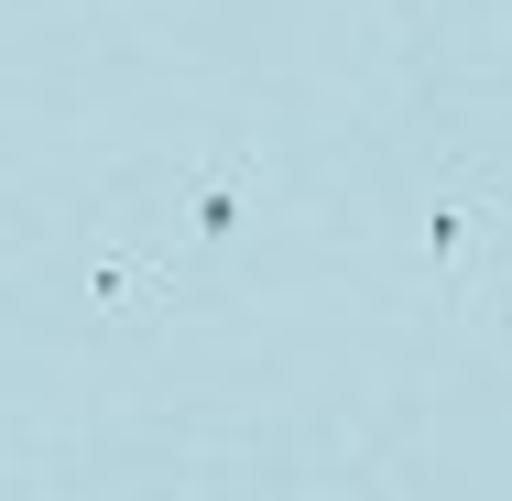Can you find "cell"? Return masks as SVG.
<instances>
[{
	"mask_svg": "<svg viewBox=\"0 0 512 501\" xmlns=\"http://www.w3.org/2000/svg\"><path fill=\"white\" fill-rule=\"evenodd\" d=\"M88 295H99V305H153V295H175V262H153V251H109V262H88Z\"/></svg>",
	"mask_w": 512,
	"mask_h": 501,
	"instance_id": "1",
	"label": "cell"
},
{
	"mask_svg": "<svg viewBox=\"0 0 512 501\" xmlns=\"http://www.w3.org/2000/svg\"><path fill=\"white\" fill-rule=\"evenodd\" d=\"M229 218H240V175H197V229L218 240Z\"/></svg>",
	"mask_w": 512,
	"mask_h": 501,
	"instance_id": "2",
	"label": "cell"
}]
</instances>
